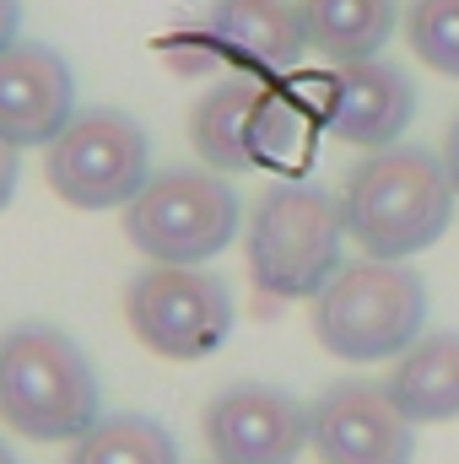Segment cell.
<instances>
[{"mask_svg":"<svg viewBox=\"0 0 459 464\" xmlns=\"http://www.w3.org/2000/svg\"><path fill=\"white\" fill-rule=\"evenodd\" d=\"M298 11L308 27V49L336 65L378 60L400 22V0H303Z\"/></svg>","mask_w":459,"mask_h":464,"instance_id":"obj_15","label":"cell"},{"mask_svg":"<svg viewBox=\"0 0 459 464\" xmlns=\"http://www.w3.org/2000/svg\"><path fill=\"white\" fill-rule=\"evenodd\" d=\"M444 168H449V184H454V195H459V114L449 124V135H444Z\"/></svg>","mask_w":459,"mask_h":464,"instance_id":"obj_21","label":"cell"},{"mask_svg":"<svg viewBox=\"0 0 459 464\" xmlns=\"http://www.w3.org/2000/svg\"><path fill=\"white\" fill-rule=\"evenodd\" d=\"M238 189L211 168H162L124 206V237L151 265H206L238 237Z\"/></svg>","mask_w":459,"mask_h":464,"instance_id":"obj_5","label":"cell"},{"mask_svg":"<svg viewBox=\"0 0 459 464\" xmlns=\"http://www.w3.org/2000/svg\"><path fill=\"white\" fill-rule=\"evenodd\" d=\"M124 324L162 362H206L232 335V292L200 265H146L124 286Z\"/></svg>","mask_w":459,"mask_h":464,"instance_id":"obj_6","label":"cell"},{"mask_svg":"<svg viewBox=\"0 0 459 464\" xmlns=\"http://www.w3.org/2000/svg\"><path fill=\"white\" fill-rule=\"evenodd\" d=\"M0 421L27 443H76L103 421V389L65 330L11 324L0 335Z\"/></svg>","mask_w":459,"mask_h":464,"instance_id":"obj_2","label":"cell"},{"mask_svg":"<svg viewBox=\"0 0 459 464\" xmlns=\"http://www.w3.org/2000/svg\"><path fill=\"white\" fill-rule=\"evenodd\" d=\"M341 195L308 179H281L254 200L243 222V265L254 292L298 303V297H314L341 270Z\"/></svg>","mask_w":459,"mask_h":464,"instance_id":"obj_3","label":"cell"},{"mask_svg":"<svg viewBox=\"0 0 459 464\" xmlns=\"http://www.w3.org/2000/svg\"><path fill=\"white\" fill-rule=\"evenodd\" d=\"M319 130H325L319 103L308 109L298 92L265 82V92H259V103H254V119H249V162L265 168V173L298 179V173L308 168V157H314Z\"/></svg>","mask_w":459,"mask_h":464,"instance_id":"obj_16","label":"cell"},{"mask_svg":"<svg viewBox=\"0 0 459 464\" xmlns=\"http://www.w3.org/2000/svg\"><path fill=\"white\" fill-rule=\"evenodd\" d=\"M265 82L259 76H228L217 82L195 114H190V146L195 157L211 168V173H249V119H254V103H259Z\"/></svg>","mask_w":459,"mask_h":464,"instance_id":"obj_14","label":"cell"},{"mask_svg":"<svg viewBox=\"0 0 459 464\" xmlns=\"http://www.w3.org/2000/svg\"><path fill=\"white\" fill-rule=\"evenodd\" d=\"M206 44L238 76H281L308 54V27L292 0H211L200 16Z\"/></svg>","mask_w":459,"mask_h":464,"instance_id":"obj_12","label":"cell"},{"mask_svg":"<svg viewBox=\"0 0 459 464\" xmlns=\"http://www.w3.org/2000/svg\"><path fill=\"white\" fill-rule=\"evenodd\" d=\"M308 449L319 464H411L416 427L378 378H336L308 405Z\"/></svg>","mask_w":459,"mask_h":464,"instance_id":"obj_8","label":"cell"},{"mask_svg":"<svg viewBox=\"0 0 459 464\" xmlns=\"http://www.w3.org/2000/svg\"><path fill=\"white\" fill-rule=\"evenodd\" d=\"M76 119V76L49 44H11L0 54V140L16 151L49 146Z\"/></svg>","mask_w":459,"mask_h":464,"instance_id":"obj_11","label":"cell"},{"mask_svg":"<svg viewBox=\"0 0 459 464\" xmlns=\"http://www.w3.org/2000/svg\"><path fill=\"white\" fill-rule=\"evenodd\" d=\"M44 179L76 211H114L146 189L151 140L124 109H82L44 146Z\"/></svg>","mask_w":459,"mask_h":464,"instance_id":"obj_7","label":"cell"},{"mask_svg":"<svg viewBox=\"0 0 459 464\" xmlns=\"http://www.w3.org/2000/svg\"><path fill=\"white\" fill-rule=\"evenodd\" d=\"M405 44L427 71L459 82V0H411L405 5Z\"/></svg>","mask_w":459,"mask_h":464,"instance_id":"obj_18","label":"cell"},{"mask_svg":"<svg viewBox=\"0 0 459 464\" xmlns=\"http://www.w3.org/2000/svg\"><path fill=\"white\" fill-rule=\"evenodd\" d=\"M389 400L411 427L454 421L459 416V330H427L411 351L395 356L384 378Z\"/></svg>","mask_w":459,"mask_h":464,"instance_id":"obj_13","label":"cell"},{"mask_svg":"<svg viewBox=\"0 0 459 464\" xmlns=\"http://www.w3.org/2000/svg\"><path fill=\"white\" fill-rule=\"evenodd\" d=\"M65 464H179V443L157 416L114 411L71 443Z\"/></svg>","mask_w":459,"mask_h":464,"instance_id":"obj_17","label":"cell"},{"mask_svg":"<svg viewBox=\"0 0 459 464\" xmlns=\"http://www.w3.org/2000/svg\"><path fill=\"white\" fill-rule=\"evenodd\" d=\"M22 44V0H0V54Z\"/></svg>","mask_w":459,"mask_h":464,"instance_id":"obj_20","label":"cell"},{"mask_svg":"<svg viewBox=\"0 0 459 464\" xmlns=\"http://www.w3.org/2000/svg\"><path fill=\"white\" fill-rule=\"evenodd\" d=\"M0 464H16V454H11V443H0Z\"/></svg>","mask_w":459,"mask_h":464,"instance_id":"obj_22","label":"cell"},{"mask_svg":"<svg viewBox=\"0 0 459 464\" xmlns=\"http://www.w3.org/2000/svg\"><path fill=\"white\" fill-rule=\"evenodd\" d=\"M16 179H22V151L11 140H0V211L16 200Z\"/></svg>","mask_w":459,"mask_h":464,"instance_id":"obj_19","label":"cell"},{"mask_svg":"<svg viewBox=\"0 0 459 464\" xmlns=\"http://www.w3.org/2000/svg\"><path fill=\"white\" fill-rule=\"evenodd\" d=\"M314 341L336 362L367 367L395 362L427 330V281L405 259H356L341 265L314 297Z\"/></svg>","mask_w":459,"mask_h":464,"instance_id":"obj_4","label":"cell"},{"mask_svg":"<svg viewBox=\"0 0 459 464\" xmlns=\"http://www.w3.org/2000/svg\"><path fill=\"white\" fill-rule=\"evenodd\" d=\"M211 464H217V459H211Z\"/></svg>","mask_w":459,"mask_h":464,"instance_id":"obj_23","label":"cell"},{"mask_svg":"<svg viewBox=\"0 0 459 464\" xmlns=\"http://www.w3.org/2000/svg\"><path fill=\"white\" fill-rule=\"evenodd\" d=\"M200 427L217 464H298L308 449V405L265 378L228 383Z\"/></svg>","mask_w":459,"mask_h":464,"instance_id":"obj_9","label":"cell"},{"mask_svg":"<svg viewBox=\"0 0 459 464\" xmlns=\"http://www.w3.org/2000/svg\"><path fill=\"white\" fill-rule=\"evenodd\" d=\"M454 200L449 168L427 146L367 151L341 189L346 237H356L367 259H411L449 232Z\"/></svg>","mask_w":459,"mask_h":464,"instance_id":"obj_1","label":"cell"},{"mask_svg":"<svg viewBox=\"0 0 459 464\" xmlns=\"http://www.w3.org/2000/svg\"><path fill=\"white\" fill-rule=\"evenodd\" d=\"M319 119L325 130L346 140V146H362V151H384V146H400V135L411 130L416 119V87L400 65L389 60H356V65H336L325 82H319Z\"/></svg>","mask_w":459,"mask_h":464,"instance_id":"obj_10","label":"cell"}]
</instances>
